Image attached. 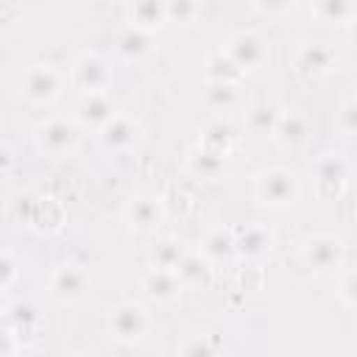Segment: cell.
I'll return each instance as SVG.
<instances>
[{
  "mask_svg": "<svg viewBox=\"0 0 357 357\" xmlns=\"http://www.w3.org/2000/svg\"><path fill=\"white\" fill-rule=\"evenodd\" d=\"M184 257H187V254H184V251L178 248V243H173V240H162V243L153 248V265H156V268H170V271H176Z\"/></svg>",
  "mask_w": 357,
  "mask_h": 357,
  "instance_id": "obj_17",
  "label": "cell"
},
{
  "mask_svg": "<svg viewBox=\"0 0 357 357\" xmlns=\"http://www.w3.org/2000/svg\"><path fill=\"white\" fill-rule=\"evenodd\" d=\"M209 75H212L215 81H229V84H231V81L240 75V67L234 64L231 56H223V53H220V56H212V59H209Z\"/></svg>",
  "mask_w": 357,
  "mask_h": 357,
  "instance_id": "obj_20",
  "label": "cell"
},
{
  "mask_svg": "<svg viewBox=\"0 0 357 357\" xmlns=\"http://www.w3.org/2000/svg\"><path fill=\"white\" fill-rule=\"evenodd\" d=\"M229 56L240 70H245V67H257L265 59V47L254 33H237L229 42Z\"/></svg>",
  "mask_w": 357,
  "mask_h": 357,
  "instance_id": "obj_7",
  "label": "cell"
},
{
  "mask_svg": "<svg viewBox=\"0 0 357 357\" xmlns=\"http://www.w3.org/2000/svg\"><path fill=\"white\" fill-rule=\"evenodd\" d=\"M167 17V0H134L131 3V20L139 28H153Z\"/></svg>",
  "mask_w": 357,
  "mask_h": 357,
  "instance_id": "obj_12",
  "label": "cell"
},
{
  "mask_svg": "<svg viewBox=\"0 0 357 357\" xmlns=\"http://www.w3.org/2000/svg\"><path fill=\"white\" fill-rule=\"evenodd\" d=\"M296 64H298V70L307 73V75L324 73V70H329V64H332V50L324 47V45H307V47H301Z\"/></svg>",
  "mask_w": 357,
  "mask_h": 357,
  "instance_id": "obj_13",
  "label": "cell"
},
{
  "mask_svg": "<svg viewBox=\"0 0 357 357\" xmlns=\"http://www.w3.org/2000/svg\"><path fill=\"white\" fill-rule=\"evenodd\" d=\"M315 11L326 22H343L351 17L354 6H351V0H315Z\"/></svg>",
  "mask_w": 357,
  "mask_h": 357,
  "instance_id": "obj_16",
  "label": "cell"
},
{
  "mask_svg": "<svg viewBox=\"0 0 357 357\" xmlns=\"http://www.w3.org/2000/svg\"><path fill=\"white\" fill-rule=\"evenodd\" d=\"M234 248H237V243H234L229 234H223V231L209 234V237H206V243H204V254H206V257H215V259L229 257Z\"/></svg>",
  "mask_w": 357,
  "mask_h": 357,
  "instance_id": "obj_22",
  "label": "cell"
},
{
  "mask_svg": "<svg viewBox=\"0 0 357 357\" xmlns=\"http://www.w3.org/2000/svg\"><path fill=\"white\" fill-rule=\"evenodd\" d=\"M276 131L282 134V139L298 142V139H304V134H307V120H304L301 114H287V117L279 120V128H276Z\"/></svg>",
  "mask_w": 357,
  "mask_h": 357,
  "instance_id": "obj_23",
  "label": "cell"
},
{
  "mask_svg": "<svg viewBox=\"0 0 357 357\" xmlns=\"http://www.w3.org/2000/svg\"><path fill=\"white\" fill-rule=\"evenodd\" d=\"M259 195L265 204H290L296 198V178L287 170H271L259 178Z\"/></svg>",
  "mask_w": 357,
  "mask_h": 357,
  "instance_id": "obj_3",
  "label": "cell"
},
{
  "mask_svg": "<svg viewBox=\"0 0 357 357\" xmlns=\"http://www.w3.org/2000/svg\"><path fill=\"white\" fill-rule=\"evenodd\" d=\"M293 6V0H257V8L265 14H284Z\"/></svg>",
  "mask_w": 357,
  "mask_h": 357,
  "instance_id": "obj_29",
  "label": "cell"
},
{
  "mask_svg": "<svg viewBox=\"0 0 357 357\" xmlns=\"http://www.w3.org/2000/svg\"><path fill=\"white\" fill-rule=\"evenodd\" d=\"M56 86H59V78L50 67L45 64H33L25 75H22V92L31 98V100H50L56 95Z\"/></svg>",
  "mask_w": 357,
  "mask_h": 357,
  "instance_id": "obj_6",
  "label": "cell"
},
{
  "mask_svg": "<svg viewBox=\"0 0 357 357\" xmlns=\"http://www.w3.org/2000/svg\"><path fill=\"white\" fill-rule=\"evenodd\" d=\"M78 117H81L84 123H89V126H106V123L114 117V109H112V103H109L103 95L89 92L86 100L78 106Z\"/></svg>",
  "mask_w": 357,
  "mask_h": 357,
  "instance_id": "obj_10",
  "label": "cell"
},
{
  "mask_svg": "<svg viewBox=\"0 0 357 357\" xmlns=\"http://www.w3.org/2000/svg\"><path fill=\"white\" fill-rule=\"evenodd\" d=\"M279 120H282V117H279L273 109H268V106L251 112V126H254L257 134H268V131L279 128Z\"/></svg>",
  "mask_w": 357,
  "mask_h": 357,
  "instance_id": "obj_25",
  "label": "cell"
},
{
  "mask_svg": "<svg viewBox=\"0 0 357 357\" xmlns=\"http://www.w3.org/2000/svg\"><path fill=\"white\" fill-rule=\"evenodd\" d=\"M343 257V245L335 237H312L304 245V262L315 271H332L340 265Z\"/></svg>",
  "mask_w": 357,
  "mask_h": 357,
  "instance_id": "obj_2",
  "label": "cell"
},
{
  "mask_svg": "<svg viewBox=\"0 0 357 357\" xmlns=\"http://www.w3.org/2000/svg\"><path fill=\"white\" fill-rule=\"evenodd\" d=\"M192 167L201 173V176H215L220 167H223V153L212 151V148H204L192 156Z\"/></svg>",
  "mask_w": 357,
  "mask_h": 357,
  "instance_id": "obj_21",
  "label": "cell"
},
{
  "mask_svg": "<svg viewBox=\"0 0 357 357\" xmlns=\"http://www.w3.org/2000/svg\"><path fill=\"white\" fill-rule=\"evenodd\" d=\"M50 290L61 301H75V298H81L86 293V273L78 265H64V268H59L53 273Z\"/></svg>",
  "mask_w": 357,
  "mask_h": 357,
  "instance_id": "obj_5",
  "label": "cell"
},
{
  "mask_svg": "<svg viewBox=\"0 0 357 357\" xmlns=\"http://www.w3.org/2000/svg\"><path fill=\"white\" fill-rule=\"evenodd\" d=\"M237 248H240L243 254H262V251L271 248V234H268L265 229H259V226H251V229H245V234L237 240Z\"/></svg>",
  "mask_w": 357,
  "mask_h": 357,
  "instance_id": "obj_18",
  "label": "cell"
},
{
  "mask_svg": "<svg viewBox=\"0 0 357 357\" xmlns=\"http://www.w3.org/2000/svg\"><path fill=\"white\" fill-rule=\"evenodd\" d=\"M142 287H145V293H148L151 298L165 301V298H173L181 284H178L176 271H170V268H153V271L145 276Z\"/></svg>",
  "mask_w": 357,
  "mask_h": 357,
  "instance_id": "obj_9",
  "label": "cell"
},
{
  "mask_svg": "<svg viewBox=\"0 0 357 357\" xmlns=\"http://www.w3.org/2000/svg\"><path fill=\"white\" fill-rule=\"evenodd\" d=\"M109 329L117 340L134 343L148 332V312L139 304H117L109 315Z\"/></svg>",
  "mask_w": 357,
  "mask_h": 357,
  "instance_id": "obj_1",
  "label": "cell"
},
{
  "mask_svg": "<svg viewBox=\"0 0 357 357\" xmlns=\"http://www.w3.org/2000/svg\"><path fill=\"white\" fill-rule=\"evenodd\" d=\"M159 215H162V209L153 198H134L126 209V218L134 229H151L153 223H159Z\"/></svg>",
  "mask_w": 357,
  "mask_h": 357,
  "instance_id": "obj_11",
  "label": "cell"
},
{
  "mask_svg": "<svg viewBox=\"0 0 357 357\" xmlns=\"http://www.w3.org/2000/svg\"><path fill=\"white\" fill-rule=\"evenodd\" d=\"M106 81H109V70L98 56H84L75 64V84L84 92H100L106 86Z\"/></svg>",
  "mask_w": 357,
  "mask_h": 357,
  "instance_id": "obj_8",
  "label": "cell"
},
{
  "mask_svg": "<svg viewBox=\"0 0 357 357\" xmlns=\"http://www.w3.org/2000/svg\"><path fill=\"white\" fill-rule=\"evenodd\" d=\"M209 98H212L215 103H231V100H234V86H231L229 81H215V84L209 86Z\"/></svg>",
  "mask_w": 357,
  "mask_h": 357,
  "instance_id": "obj_27",
  "label": "cell"
},
{
  "mask_svg": "<svg viewBox=\"0 0 357 357\" xmlns=\"http://www.w3.org/2000/svg\"><path fill=\"white\" fill-rule=\"evenodd\" d=\"M195 14V0H167V17L187 22Z\"/></svg>",
  "mask_w": 357,
  "mask_h": 357,
  "instance_id": "obj_26",
  "label": "cell"
},
{
  "mask_svg": "<svg viewBox=\"0 0 357 357\" xmlns=\"http://www.w3.org/2000/svg\"><path fill=\"white\" fill-rule=\"evenodd\" d=\"M340 123H343L346 131L357 134V100H349V103L343 106V112H340Z\"/></svg>",
  "mask_w": 357,
  "mask_h": 357,
  "instance_id": "obj_28",
  "label": "cell"
},
{
  "mask_svg": "<svg viewBox=\"0 0 357 357\" xmlns=\"http://www.w3.org/2000/svg\"><path fill=\"white\" fill-rule=\"evenodd\" d=\"M137 137V128L128 123V120H120V117H112L106 126H103V142L109 148H126L131 145Z\"/></svg>",
  "mask_w": 357,
  "mask_h": 357,
  "instance_id": "obj_14",
  "label": "cell"
},
{
  "mask_svg": "<svg viewBox=\"0 0 357 357\" xmlns=\"http://www.w3.org/2000/svg\"><path fill=\"white\" fill-rule=\"evenodd\" d=\"M340 293H343V298H346L349 304H354V307H357V271H351V273L343 279Z\"/></svg>",
  "mask_w": 357,
  "mask_h": 357,
  "instance_id": "obj_30",
  "label": "cell"
},
{
  "mask_svg": "<svg viewBox=\"0 0 357 357\" xmlns=\"http://www.w3.org/2000/svg\"><path fill=\"white\" fill-rule=\"evenodd\" d=\"M36 139H39V148L47 151V153H64L75 145V128L64 120H50L45 126H39L36 131Z\"/></svg>",
  "mask_w": 357,
  "mask_h": 357,
  "instance_id": "obj_4",
  "label": "cell"
},
{
  "mask_svg": "<svg viewBox=\"0 0 357 357\" xmlns=\"http://www.w3.org/2000/svg\"><path fill=\"white\" fill-rule=\"evenodd\" d=\"M176 273H178L184 282H190V284H206V282H209V268H206V262H201L198 257H184L181 265L176 268Z\"/></svg>",
  "mask_w": 357,
  "mask_h": 357,
  "instance_id": "obj_19",
  "label": "cell"
},
{
  "mask_svg": "<svg viewBox=\"0 0 357 357\" xmlns=\"http://www.w3.org/2000/svg\"><path fill=\"white\" fill-rule=\"evenodd\" d=\"M148 50V36L139 31V28H131V31H126L123 36H120V53L123 56H139V53H145Z\"/></svg>",
  "mask_w": 357,
  "mask_h": 357,
  "instance_id": "obj_24",
  "label": "cell"
},
{
  "mask_svg": "<svg viewBox=\"0 0 357 357\" xmlns=\"http://www.w3.org/2000/svg\"><path fill=\"white\" fill-rule=\"evenodd\" d=\"M315 173H318V184H321V187H326V184L340 187V184L346 181V162H343L337 153H326V156L318 162Z\"/></svg>",
  "mask_w": 357,
  "mask_h": 357,
  "instance_id": "obj_15",
  "label": "cell"
}]
</instances>
